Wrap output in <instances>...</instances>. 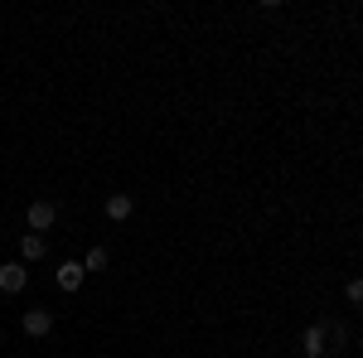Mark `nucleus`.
Masks as SVG:
<instances>
[{
	"instance_id": "f257e3e1",
	"label": "nucleus",
	"mask_w": 363,
	"mask_h": 358,
	"mask_svg": "<svg viewBox=\"0 0 363 358\" xmlns=\"http://www.w3.org/2000/svg\"><path fill=\"white\" fill-rule=\"evenodd\" d=\"M54 223H58V208L49 203V198H34V203L25 208V228H29V233H39V237H44Z\"/></svg>"
},
{
	"instance_id": "f03ea898",
	"label": "nucleus",
	"mask_w": 363,
	"mask_h": 358,
	"mask_svg": "<svg viewBox=\"0 0 363 358\" xmlns=\"http://www.w3.org/2000/svg\"><path fill=\"white\" fill-rule=\"evenodd\" d=\"M25 286H29L25 262H5V267H0V291H5V296H20Z\"/></svg>"
},
{
	"instance_id": "7ed1b4c3",
	"label": "nucleus",
	"mask_w": 363,
	"mask_h": 358,
	"mask_svg": "<svg viewBox=\"0 0 363 358\" xmlns=\"http://www.w3.org/2000/svg\"><path fill=\"white\" fill-rule=\"evenodd\" d=\"M325 349H330V334H325V325H310V330L301 334V354H306V358H325Z\"/></svg>"
},
{
	"instance_id": "20e7f679",
	"label": "nucleus",
	"mask_w": 363,
	"mask_h": 358,
	"mask_svg": "<svg viewBox=\"0 0 363 358\" xmlns=\"http://www.w3.org/2000/svg\"><path fill=\"white\" fill-rule=\"evenodd\" d=\"M20 325H25L29 339H44V334L54 330V315H49V310H25V315H20Z\"/></svg>"
},
{
	"instance_id": "39448f33",
	"label": "nucleus",
	"mask_w": 363,
	"mask_h": 358,
	"mask_svg": "<svg viewBox=\"0 0 363 358\" xmlns=\"http://www.w3.org/2000/svg\"><path fill=\"white\" fill-rule=\"evenodd\" d=\"M83 281H87L83 262H63V267H58V272H54V286H58V291H78Z\"/></svg>"
},
{
	"instance_id": "423d86ee",
	"label": "nucleus",
	"mask_w": 363,
	"mask_h": 358,
	"mask_svg": "<svg viewBox=\"0 0 363 358\" xmlns=\"http://www.w3.org/2000/svg\"><path fill=\"white\" fill-rule=\"evenodd\" d=\"M44 257H49V242H44V237H39V233H20V262H44Z\"/></svg>"
},
{
	"instance_id": "0eeeda50",
	"label": "nucleus",
	"mask_w": 363,
	"mask_h": 358,
	"mask_svg": "<svg viewBox=\"0 0 363 358\" xmlns=\"http://www.w3.org/2000/svg\"><path fill=\"white\" fill-rule=\"evenodd\" d=\"M107 218L112 223L131 218V194H112V198H107Z\"/></svg>"
},
{
	"instance_id": "6e6552de",
	"label": "nucleus",
	"mask_w": 363,
	"mask_h": 358,
	"mask_svg": "<svg viewBox=\"0 0 363 358\" xmlns=\"http://www.w3.org/2000/svg\"><path fill=\"white\" fill-rule=\"evenodd\" d=\"M83 272H107V247H92L83 257Z\"/></svg>"
},
{
	"instance_id": "1a4fd4ad",
	"label": "nucleus",
	"mask_w": 363,
	"mask_h": 358,
	"mask_svg": "<svg viewBox=\"0 0 363 358\" xmlns=\"http://www.w3.org/2000/svg\"><path fill=\"white\" fill-rule=\"evenodd\" d=\"M344 296H349V305H359L363 301V281H349V286H344Z\"/></svg>"
}]
</instances>
